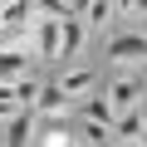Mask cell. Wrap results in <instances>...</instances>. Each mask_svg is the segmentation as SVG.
Wrapping results in <instances>:
<instances>
[{"instance_id": "cell-2", "label": "cell", "mask_w": 147, "mask_h": 147, "mask_svg": "<svg viewBox=\"0 0 147 147\" xmlns=\"http://www.w3.org/2000/svg\"><path fill=\"white\" fill-rule=\"evenodd\" d=\"M103 93H108V103H113L118 113H127V108H142V79H137L132 69H123L118 79L103 88Z\"/></svg>"}, {"instance_id": "cell-12", "label": "cell", "mask_w": 147, "mask_h": 147, "mask_svg": "<svg viewBox=\"0 0 147 147\" xmlns=\"http://www.w3.org/2000/svg\"><path fill=\"white\" fill-rule=\"evenodd\" d=\"M39 88H44V84H39V79H30V74H20V79L10 84V93H15L25 108H34V103H39Z\"/></svg>"}, {"instance_id": "cell-6", "label": "cell", "mask_w": 147, "mask_h": 147, "mask_svg": "<svg viewBox=\"0 0 147 147\" xmlns=\"http://www.w3.org/2000/svg\"><path fill=\"white\" fill-rule=\"evenodd\" d=\"M59 84H64V93H69V98H84V93H93V88H98V74H93V69H69Z\"/></svg>"}, {"instance_id": "cell-7", "label": "cell", "mask_w": 147, "mask_h": 147, "mask_svg": "<svg viewBox=\"0 0 147 147\" xmlns=\"http://www.w3.org/2000/svg\"><path fill=\"white\" fill-rule=\"evenodd\" d=\"M25 44H10V49H0V84H15L20 74H25Z\"/></svg>"}, {"instance_id": "cell-10", "label": "cell", "mask_w": 147, "mask_h": 147, "mask_svg": "<svg viewBox=\"0 0 147 147\" xmlns=\"http://www.w3.org/2000/svg\"><path fill=\"white\" fill-rule=\"evenodd\" d=\"M84 118H93V123L113 127V123H118V108L108 103V93H88V98H84Z\"/></svg>"}, {"instance_id": "cell-16", "label": "cell", "mask_w": 147, "mask_h": 147, "mask_svg": "<svg viewBox=\"0 0 147 147\" xmlns=\"http://www.w3.org/2000/svg\"><path fill=\"white\" fill-rule=\"evenodd\" d=\"M15 39H20V30H10V25H0V49H10Z\"/></svg>"}, {"instance_id": "cell-1", "label": "cell", "mask_w": 147, "mask_h": 147, "mask_svg": "<svg viewBox=\"0 0 147 147\" xmlns=\"http://www.w3.org/2000/svg\"><path fill=\"white\" fill-rule=\"evenodd\" d=\"M108 59H113L118 69H147V34H142V30L113 34V39H108Z\"/></svg>"}, {"instance_id": "cell-17", "label": "cell", "mask_w": 147, "mask_h": 147, "mask_svg": "<svg viewBox=\"0 0 147 147\" xmlns=\"http://www.w3.org/2000/svg\"><path fill=\"white\" fill-rule=\"evenodd\" d=\"M142 123H147V108H142Z\"/></svg>"}, {"instance_id": "cell-15", "label": "cell", "mask_w": 147, "mask_h": 147, "mask_svg": "<svg viewBox=\"0 0 147 147\" xmlns=\"http://www.w3.org/2000/svg\"><path fill=\"white\" fill-rule=\"evenodd\" d=\"M34 15H54V20H64V15H74V0H34Z\"/></svg>"}, {"instance_id": "cell-8", "label": "cell", "mask_w": 147, "mask_h": 147, "mask_svg": "<svg viewBox=\"0 0 147 147\" xmlns=\"http://www.w3.org/2000/svg\"><path fill=\"white\" fill-rule=\"evenodd\" d=\"M79 44H84V15H64V34H59V59L79 54Z\"/></svg>"}, {"instance_id": "cell-4", "label": "cell", "mask_w": 147, "mask_h": 147, "mask_svg": "<svg viewBox=\"0 0 147 147\" xmlns=\"http://www.w3.org/2000/svg\"><path fill=\"white\" fill-rule=\"evenodd\" d=\"M69 108H74V98L64 93V84H44V88H39V103H34L39 118L54 123V118H69Z\"/></svg>"}, {"instance_id": "cell-11", "label": "cell", "mask_w": 147, "mask_h": 147, "mask_svg": "<svg viewBox=\"0 0 147 147\" xmlns=\"http://www.w3.org/2000/svg\"><path fill=\"white\" fill-rule=\"evenodd\" d=\"M5 142H10V147H20V142H34V118H30V108H20V113L10 118V132H5Z\"/></svg>"}, {"instance_id": "cell-13", "label": "cell", "mask_w": 147, "mask_h": 147, "mask_svg": "<svg viewBox=\"0 0 147 147\" xmlns=\"http://www.w3.org/2000/svg\"><path fill=\"white\" fill-rule=\"evenodd\" d=\"M74 142H88V147H98V142H113V127H103V123L84 118V127L74 132Z\"/></svg>"}, {"instance_id": "cell-5", "label": "cell", "mask_w": 147, "mask_h": 147, "mask_svg": "<svg viewBox=\"0 0 147 147\" xmlns=\"http://www.w3.org/2000/svg\"><path fill=\"white\" fill-rule=\"evenodd\" d=\"M142 137H147L142 108H127V113H118V123H113V142H142Z\"/></svg>"}, {"instance_id": "cell-14", "label": "cell", "mask_w": 147, "mask_h": 147, "mask_svg": "<svg viewBox=\"0 0 147 147\" xmlns=\"http://www.w3.org/2000/svg\"><path fill=\"white\" fill-rule=\"evenodd\" d=\"M34 142H44V147H64V142H74V132H64V118H54V127L34 132Z\"/></svg>"}, {"instance_id": "cell-9", "label": "cell", "mask_w": 147, "mask_h": 147, "mask_svg": "<svg viewBox=\"0 0 147 147\" xmlns=\"http://www.w3.org/2000/svg\"><path fill=\"white\" fill-rule=\"evenodd\" d=\"M79 15H84V25L103 30V25L118 15V0H84V5H79Z\"/></svg>"}, {"instance_id": "cell-3", "label": "cell", "mask_w": 147, "mask_h": 147, "mask_svg": "<svg viewBox=\"0 0 147 147\" xmlns=\"http://www.w3.org/2000/svg\"><path fill=\"white\" fill-rule=\"evenodd\" d=\"M59 34H64V20H54V15H39V20H34V54H44V59H59Z\"/></svg>"}]
</instances>
